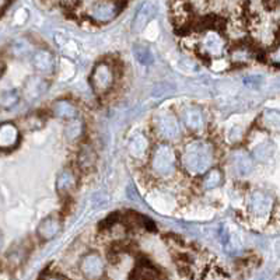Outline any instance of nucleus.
<instances>
[{"mask_svg": "<svg viewBox=\"0 0 280 280\" xmlns=\"http://www.w3.org/2000/svg\"><path fill=\"white\" fill-rule=\"evenodd\" d=\"M275 197L265 191L251 192L245 202V212L248 221L254 227L268 226L275 210Z\"/></svg>", "mask_w": 280, "mask_h": 280, "instance_id": "2", "label": "nucleus"}, {"mask_svg": "<svg viewBox=\"0 0 280 280\" xmlns=\"http://www.w3.org/2000/svg\"><path fill=\"white\" fill-rule=\"evenodd\" d=\"M119 4L115 0H100L94 3L93 7L90 9V17L95 22L107 24L112 21L119 14Z\"/></svg>", "mask_w": 280, "mask_h": 280, "instance_id": "8", "label": "nucleus"}, {"mask_svg": "<svg viewBox=\"0 0 280 280\" xmlns=\"http://www.w3.org/2000/svg\"><path fill=\"white\" fill-rule=\"evenodd\" d=\"M270 61L280 66V45H278V46L270 52Z\"/></svg>", "mask_w": 280, "mask_h": 280, "instance_id": "29", "label": "nucleus"}, {"mask_svg": "<svg viewBox=\"0 0 280 280\" xmlns=\"http://www.w3.org/2000/svg\"><path fill=\"white\" fill-rule=\"evenodd\" d=\"M76 185V178L72 170H63L56 179V191L59 195H67Z\"/></svg>", "mask_w": 280, "mask_h": 280, "instance_id": "17", "label": "nucleus"}, {"mask_svg": "<svg viewBox=\"0 0 280 280\" xmlns=\"http://www.w3.org/2000/svg\"><path fill=\"white\" fill-rule=\"evenodd\" d=\"M20 142V132L11 122H4L0 128V147L3 150H13Z\"/></svg>", "mask_w": 280, "mask_h": 280, "instance_id": "10", "label": "nucleus"}, {"mask_svg": "<svg viewBox=\"0 0 280 280\" xmlns=\"http://www.w3.org/2000/svg\"><path fill=\"white\" fill-rule=\"evenodd\" d=\"M115 72L112 65L107 61L98 62L94 66L91 76H90V84L91 88L97 95H104L114 86Z\"/></svg>", "mask_w": 280, "mask_h": 280, "instance_id": "5", "label": "nucleus"}, {"mask_svg": "<svg viewBox=\"0 0 280 280\" xmlns=\"http://www.w3.org/2000/svg\"><path fill=\"white\" fill-rule=\"evenodd\" d=\"M43 280H66V279H65L63 276H61V275H48Z\"/></svg>", "mask_w": 280, "mask_h": 280, "instance_id": "30", "label": "nucleus"}, {"mask_svg": "<svg viewBox=\"0 0 280 280\" xmlns=\"http://www.w3.org/2000/svg\"><path fill=\"white\" fill-rule=\"evenodd\" d=\"M150 166L158 178H170L176 170L175 150L168 143L157 145L151 153Z\"/></svg>", "mask_w": 280, "mask_h": 280, "instance_id": "3", "label": "nucleus"}, {"mask_svg": "<svg viewBox=\"0 0 280 280\" xmlns=\"http://www.w3.org/2000/svg\"><path fill=\"white\" fill-rule=\"evenodd\" d=\"M45 90H46L45 80L38 79V77H32V79H30V80L25 83V86H24V94H25L30 100L40 97L42 93H45Z\"/></svg>", "mask_w": 280, "mask_h": 280, "instance_id": "20", "label": "nucleus"}, {"mask_svg": "<svg viewBox=\"0 0 280 280\" xmlns=\"http://www.w3.org/2000/svg\"><path fill=\"white\" fill-rule=\"evenodd\" d=\"M28 49H30V46L24 41H16L14 45H13V53L16 56H24L25 53L28 52Z\"/></svg>", "mask_w": 280, "mask_h": 280, "instance_id": "27", "label": "nucleus"}, {"mask_svg": "<svg viewBox=\"0 0 280 280\" xmlns=\"http://www.w3.org/2000/svg\"><path fill=\"white\" fill-rule=\"evenodd\" d=\"M156 14V6L151 3V1H146L143 3L139 10L136 13L135 19H133V31L135 32H142L146 28V25L151 21V19L154 17Z\"/></svg>", "mask_w": 280, "mask_h": 280, "instance_id": "11", "label": "nucleus"}, {"mask_svg": "<svg viewBox=\"0 0 280 280\" xmlns=\"http://www.w3.org/2000/svg\"><path fill=\"white\" fill-rule=\"evenodd\" d=\"M94 161H95V154H94L93 149L91 147H83L80 154H79V166L87 170L93 166Z\"/></svg>", "mask_w": 280, "mask_h": 280, "instance_id": "26", "label": "nucleus"}, {"mask_svg": "<svg viewBox=\"0 0 280 280\" xmlns=\"http://www.w3.org/2000/svg\"><path fill=\"white\" fill-rule=\"evenodd\" d=\"M82 133H83V124L77 118L69 121V124L66 125V128H65V136H66V139L69 142L77 140L82 136Z\"/></svg>", "mask_w": 280, "mask_h": 280, "instance_id": "22", "label": "nucleus"}, {"mask_svg": "<svg viewBox=\"0 0 280 280\" xmlns=\"http://www.w3.org/2000/svg\"><path fill=\"white\" fill-rule=\"evenodd\" d=\"M133 55H135L136 61L142 65H150L153 63V53L150 51L149 46L142 45V43H136L133 46Z\"/></svg>", "mask_w": 280, "mask_h": 280, "instance_id": "24", "label": "nucleus"}, {"mask_svg": "<svg viewBox=\"0 0 280 280\" xmlns=\"http://www.w3.org/2000/svg\"><path fill=\"white\" fill-rule=\"evenodd\" d=\"M223 182V174L221 171L217 168H212L210 171H208L205 176H203V188L206 191H212V189H216L221 185Z\"/></svg>", "mask_w": 280, "mask_h": 280, "instance_id": "21", "label": "nucleus"}, {"mask_svg": "<svg viewBox=\"0 0 280 280\" xmlns=\"http://www.w3.org/2000/svg\"><path fill=\"white\" fill-rule=\"evenodd\" d=\"M154 130L163 140H174L179 136V122L172 112L163 111L154 116Z\"/></svg>", "mask_w": 280, "mask_h": 280, "instance_id": "6", "label": "nucleus"}, {"mask_svg": "<svg viewBox=\"0 0 280 280\" xmlns=\"http://www.w3.org/2000/svg\"><path fill=\"white\" fill-rule=\"evenodd\" d=\"M80 270L87 280H100L105 272L104 260L100 254L88 252L84 255L80 262Z\"/></svg>", "mask_w": 280, "mask_h": 280, "instance_id": "7", "label": "nucleus"}, {"mask_svg": "<svg viewBox=\"0 0 280 280\" xmlns=\"http://www.w3.org/2000/svg\"><path fill=\"white\" fill-rule=\"evenodd\" d=\"M132 280H158V272L153 265L142 262L133 270Z\"/></svg>", "mask_w": 280, "mask_h": 280, "instance_id": "19", "label": "nucleus"}, {"mask_svg": "<svg viewBox=\"0 0 280 280\" xmlns=\"http://www.w3.org/2000/svg\"><path fill=\"white\" fill-rule=\"evenodd\" d=\"M273 151H275L273 143H270L269 140H263L262 143H259L254 149V156L259 161H268L273 154Z\"/></svg>", "mask_w": 280, "mask_h": 280, "instance_id": "23", "label": "nucleus"}, {"mask_svg": "<svg viewBox=\"0 0 280 280\" xmlns=\"http://www.w3.org/2000/svg\"><path fill=\"white\" fill-rule=\"evenodd\" d=\"M196 48L205 59H220L226 53V40L217 30H206L197 40Z\"/></svg>", "mask_w": 280, "mask_h": 280, "instance_id": "4", "label": "nucleus"}, {"mask_svg": "<svg viewBox=\"0 0 280 280\" xmlns=\"http://www.w3.org/2000/svg\"><path fill=\"white\" fill-rule=\"evenodd\" d=\"M32 66L41 73H52L55 69V59L49 51H37L32 55Z\"/></svg>", "mask_w": 280, "mask_h": 280, "instance_id": "14", "label": "nucleus"}, {"mask_svg": "<svg viewBox=\"0 0 280 280\" xmlns=\"http://www.w3.org/2000/svg\"><path fill=\"white\" fill-rule=\"evenodd\" d=\"M231 167L237 175H248L254 168L252 157L245 150H236L231 156Z\"/></svg>", "mask_w": 280, "mask_h": 280, "instance_id": "12", "label": "nucleus"}, {"mask_svg": "<svg viewBox=\"0 0 280 280\" xmlns=\"http://www.w3.org/2000/svg\"><path fill=\"white\" fill-rule=\"evenodd\" d=\"M52 112L59 118H65V119H76L77 115H79V109L77 107L67 101V100H59L52 105Z\"/></svg>", "mask_w": 280, "mask_h": 280, "instance_id": "16", "label": "nucleus"}, {"mask_svg": "<svg viewBox=\"0 0 280 280\" xmlns=\"http://www.w3.org/2000/svg\"><path fill=\"white\" fill-rule=\"evenodd\" d=\"M262 4L266 10H276L279 7L280 0H262Z\"/></svg>", "mask_w": 280, "mask_h": 280, "instance_id": "28", "label": "nucleus"}, {"mask_svg": "<svg viewBox=\"0 0 280 280\" xmlns=\"http://www.w3.org/2000/svg\"><path fill=\"white\" fill-rule=\"evenodd\" d=\"M61 226H62V223H61L59 217L52 215V216H48L42 220L38 226L37 233L42 239H52L61 231Z\"/></svg>", "mask_w": 280, "mask_h": 280, "instance_id": "13", "label": "nucleus"}, {"mask_svg": "<svg viewBox=\"0 0 280 280\" xmlns=\"http://www.w3.org/2000/svg\"><path fill=\"white\" fill-rule=\"evenodd\" d=\"M182 119H184L185 126L192 132H200L206 125L203 111L195 105H191L182 111Z\"/></svg>", "mask_w": 280, "mask_h": 280, "instance_id": "9", "label": "nucleus"}, {"mask_svg": "<svg viewBox=\"0 0 280 280\" xmlns=\"http://www.w3.org/2000/svg\"><path fill=\"white\" fill-rule=\"evenodd\" d=\"M19 101H20V94L17 93V90H7V91H3L0 95V103L4 109L14 107Z\"/></svg>", "mask_w": 280, "mask_h": 280, "instance_id": "25", "label": "nucleus"}, {"mask_svg": "<svg viewBox=\"0 0 280 280\" xmlns=\"http://www.w3.org/2000/svg\"><path fill=\"white\" fill-rule=\"evenodd\" d=\"M215 161V147L205 139H196L189 142L182 154L181 164L191 175H205L210 171Z\"/></svg>", "mask_w": 280, "mask_h": 280, "instance_id": "1", "label": "nucleus"}, {"mask_svg": "<svg viewBox=\"0 0 280 280\" xmlns=\"http://www.w3.org/2000/svg\"><path fill=\"white\" fill-rule=\"evenodd\" d=\"M260 125L272 132H280V111L266 109L260 115Z\"/></svg>", "mask_w": 280, "mask_h": 280, "instance_id": "18", "label": "nucleus"}, {"mask_svg": "<svg viewBox=\"0 0 280 280\" xmlns=\"http://www.w3.org/2000/svg\"><path fill=\"white\" fill-rule=\"evenodd\" d=\"M128 150H129V154L133 157V158H143L147 154V150H149V140L145 135L142 133H137V135L132 136L129 145H128Z\"/></svg>", "mask_w": 280, "mask_h": 280, "instance_id": "15", "label": "nucleus"}]
</instances>
